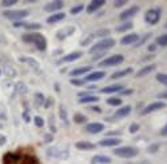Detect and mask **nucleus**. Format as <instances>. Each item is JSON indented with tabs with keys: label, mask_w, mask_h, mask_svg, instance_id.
Wrapping results in <instances>:
<instances>
[{
	"label": "nucleus",
	"mask_w": 167,
	"mask_h": 164,
	"mask_svg": "<svg viewBox=\"0 0 167 164\" xmlns=\"http://www.w3.org/2000/svg\"><path fill=\"white\" fill-rule=\"evenodd\" d=\"M22 40L28 44H34L39 51L44 52L47 50V39L45 36H43L42 33H37V32H30V33H24L22 36Z\"/></svg>",
	"instance_id": "1"
},
{
	"label": "nucleus",
	"mask_w": 167,
	"mask_h": 164,
	"mask_svg": "<svg viewBox=\"0 0 167 164\" xmlns=\"http://www.w3.org/2000/svg\"><path fill=\"white\" fill-rule=\"evenodd\" d=\"M116 42L112 37H106V39H100L99 42L94 43V45L90 48V53H100V52H107L112 47H115Z\"/></svg>",
	"instance_id": "2"
},
{
	"label": "nucleus",
	"mask_w": 167,
	"mask_h": 164,
	"mask_svg": "<svg viewBox=\"0 0 167 164\" xmlns=\"http://www.w3.org/2000/svg\"><path fill=\"white\" fill-rule=\"evenodd\" d=\"M114 155L118 157H122V159H132V157L139 155V149H138L136 147H132V145H123V147L115 148Z\"/></svg>",
	"instance_id": "3"
},
{
	"label": "nucleus",
	"mask_w": 167,
	"mask_h": 164,
	"mask_svg": "<svg viewBox=\"0 0 167 164\" xmlns=\"http://www.w3.org/2000/svg\"><path fill=\"white\" fill-rule=\"evenodd\" d=\"M160 18H162V10L160 8H150L147 12L145 13V22L150 25L158 24Z\"/></svg>",
	"instance_id": "4"
},
{
	"label": "nucleus",
	"mask_w": 167,
	"mask_h": 164,
	"mask_svg": "<svg viewBox=\"0 0 167 164\" xmlns=\"http://www.w3.org/2000/svg\"><path fill=\"white\" fill-rule=\"evenodd\" d=\"M125 62V56L122 53H115L111 55V56L103 59L102 62L99 63L100 67H114V65H119Z\"/></svg>",
	"instance_id": "5"
},
{
	"label": "nucleus",
	"mask_w": 167,
	"mask_h": 164,
	"mask_svg": "<svg viewBox=\"0 0 167 164\" xmlns=\"http://www.w3.org/2000/svg\"><path fill=\"white\" fill-rule=\"evenodd\" d=\"M3 15L7 19L15 20V22H20V20H23L24 18H27V16L30 15V12H28L27 10H13V11L10 10V11H4Z\"/></svg>",
	"instance_id": "6"
},
{
	"label": "nucleus",
	"mask_w": 167,
	"mask_h": 164,
	"mask_svg": "<svg viewBox=\"0 0 167 164\" xmlns=\"http://www.w3.org/2000/svg\"><path fill=\"white\" fill-rule=\"evenodd\" d=\"M1 72L4 73L7 77H10V79H13V77L18 76V71H16V68L13 67L10 62H7V60H3L1 62Z\"/></svg>",
	"instance_id": "7"
},
{
	"label": "nucleus",
	"mask_w": 167,
	"mask_h": 164,
	"mask_svg": "<svg viewBox=\"0 0 167 164\" xmlns=\"http://www.w3.org/2000/svg\"><path fill=\"white\" fill-rule=\"evenodd\" d=\"M166 108V103L159 100V102H154L151 104L146 105L145 108L142 109V115H148V114H152V112H157V111H160V109Z\"/></svg>",
	"instance_id": "8"
},
{
	"label": "nucleus",
	"mask_w": 167,
	"mask_h": 164,
	"mask_svg": "<svg viewBox=\"0 0 167 164\" xmlns=\"http://www.w3.org/2000/svg\"><path fill=\"white\" fill-rule=\"evenodd\" d=\"M63 7H64V3H63L62 0H54V1H48L47 4H44L43 10H44L45 12L56 13L57 11H60Z\"/></svg>",
	"instance_id": "9"
},
{
	"label": "nucleus",
	"mask_w": 167,
	"mask_h": 164,
	"mask_svg": "<svg viewBox=\"0 0 167 164\" xmlns=\"http://www.w3.org/2000/svg\"><path fill=\"white\" fill-rule=\"evenodd\" d=\"M138 12H139V7H138V5H131L127 10H125L123 12L119 13V19L122 20V22H128V19L134 18Z\"/></svg>",
	"instance_id": "10"
},
{
	"label": "nucleus",
	"mask_w": 167,
	"mask_h": 164,
	"mask_svg": "<svg viewBox=\"0 0 167 164\" xmlns=\"http://www.w3.org/2000/svg\"><path fill=\"white\" fill-rule=\"evenodd\" d=\"M86 132H88V134L91 135H96V134H100V132H103V129H104V124L103 123H99V122H94V123H88V124H86Z\"/></svg>",
	"instance_id": "11"
},
{
	"label": "nucleus",
	"mask_w": 167,
	"mask_h": 164,
	"mask_svg": "<svg viewBox=\"0 0 167 164\" xmlns=\"http://www.w3.org/2000/svg\"><path fill=\"white\" fill-rule=\"evenodd\" d=\"M82 55H83L82 51H75V52H70V53H67V55H64V56L60 57L57 63H59V64H62V63H72V62H75V60L80 59V57H82Z\"/></svg>",
	"instance_id": "12"
},
{
	"label": "nucleus",
	"mask_w": 167,
	"mask_h": 164,
	"mask_svg": "<svg viewBox=\"0 0 167 164\" xmlns=\"http://www.w3.org/2000/svg\"><path fill=\"white\" fill-rule=\"evenodd\" d=\"M106 76V72L104 71H94V72H90L87 73L84 77H83V80H84V83L87 82H99V80L104 79Z\"/></svg>",
	"instance_id": "13"
},
{
	"label": "nucleus",
	"mask_w": 167,
	"mask_h": 164,
	"mask_svg": "<svg viewBox=\"0 0 167 164\" xmlns=\"http://www.w3.org/2000/svg\"><path fill=\"white\" fill-rule=\"evenodd\" d=\"M131 111H132V107H131V105H123V107L118 108L116 111L114 112L112 117H114V119H123V117L128 116V115L131 114Z\"/></svg>",
	"instance_id": "14"
},
{
	"label": "nucleus",
	"mask_w": 167,
	"mask_h": 164,
	"mask_svg": "<svg viewBox=\"0 0 167 164\" xmlns=\"http://www.w3.org/2000/svg\"><path fill=\"white\" fill-rule=\"evenodd\" d=\"M139 35L138 33H127L120 39V44L122 45H128V44H136L139 40Z\"/></svg>",
	"instance_id": "15"
},
{
	"label": "nucleus",
	"mask_w": 167,
	"mask_h": 164,
	"mask_svg": "<svg viewBox=\"0 0 167 164\" xmlns=\"http://www.w3.org/2000/svg\"><path fill=\"white\" fill-rule=\"evenodd\" d=\"M104 4H106L104 0H92V1H90V4L86 7V11H87V13H94V12H96L98 10H100Z\"/></svg>",
	"instance_id": "16"
},
{
	"label": "nucleus",
	"mask_w": 167,
	"mask_h": 164,
	"mask_svg": "<svg viewBox=\"0 0 167 164\" xmlns=\"http://www.w3.org/2000/svg\"><path fill=\"white\" fill-rule=\"evenodd\" d=\"M72 33H75V27H64V28H62V30H59L56 32V37L59 40H64V39H67L68 36H71Z\"/></svg>",
	"instance_id": "17"
},
{
	"label": "nucleus",
	"mask_w": 167,
	"mask_h": 164,
	"mask_svg": "<svg viewBox=\"0 0 167 164\" xmlns=\"http://www.w3.org/2000/svg\"><path fill=\"white\" fill-rule=\"evenodd\" d=\"M125 90V85L122 84H112V85H106L103 87L100 92L102 94H116V92H122Z\"/></svg>",
	"instance_id": "18"
},
{
	"label": "nucleus",
	"mask_w": 167,
	"mask_h": 164,
	"mask_svg": "<svg viewBox=\"0 0 167 164\" xmlns=\"http://www.w3.org/2000/svg\"><path fill=\"white\" fill-rule=\"evenodd\" d=\"M120 142L122 140L118 139V137H104V139H102L99 142V145L102 147H116L120 144Z\"/></svg>",
	"instance_id": "19"
},
{
	"label": "nucleus",
	"mask_w": 167,
	"mask_h": 164,
	"mask_svg": "<svg viewBox=\"0 0 167 164\" xmlns=\"http://www.w3.org/2000/svg\"><path fill=\"white\" fill-rule=\"evenodd\" d=\"M155 68H157V65H155V64L145 65V67H142L136 73H135V77H145V76H147V75H150L152 71H155Z\"/></svg>",
	"instance_id": "20"
},
{
	"label": "nucleus",
	"mask_w": 167,
	"mask_h": 164,
	"mask_svg": "<svg viewBox=\"0 0 167 164\" xmlns=\"http://www.w3.org/2000/svg\"><path fill=\"white\" fill-rule=\"evenodd\" d=\"M75 147L78 149H80V151H92V149L96 148V144H94L91 142H87V140H82V142H78L75 144Z\"/></svg>",
	"instance_id": "21"
},
{
	"label": "nucleus",
	"mask_w": 167,
	"mask_h": 164,
	"mask_svg": "<svg viewBox=\"0 0 167 164\" xmlns=\"http://www.w3.org/2000/svg\"><path fill=\"white\" fill-rule=\"evenodd\" d=\"M111 162V157L106 155H95L91 159V164H110Z\"/></svg>",
	"instance_id": "22"
},
{
	"label": "nucleus",
	"mask_w": 167,
	"mask_h": 164,
	"mask_svg": "<svg viewBox=\"0 0 167 164\" xmlns=\"http://www.w3.org/2000/svg\"><path fill=\"white\" fill-rule=\"evenodd\" d=\"M131 73H132V68L128 67V68H125V70H120V71H116V72H114L110 76V79H112V80L122 79V77L128 76V75H131Z\"/></svg>",
	"instance_id": "23"
},
{
	"label": "nucleus",
	"mask_w": 167,
	"mask_h": 164,
	"mask_svg": "<svg viewBox=\"0 0 167 164\" xmlns=\"http://www.w3.org/2000/svg\"><path fill=\"white\" fill-rule=\"evenodd\" d=\"M47 155L50 157H67L68 156V152H63V151H59L56 147H51V148L47 149Z\"/></svg>",
	"instance_id": "24"
},
{
	"label": "nucleus",
	"mask_w": 167,
	"mask_h": 164,
	"mask_svg": "<svg viewBox=\"0 0 167 164\" xmlns=\"http://www.w3.org/2000/svg\"><path fill=\"white\" fill-rule=\"evenodd\" d=\"M91 71V67L87 65V67H79V68H75L70 72V76L72 77H78V76H82V75H86Z\"/></svg>",
	"instance_id": "25"
},
{
	"label": "nucleus",
	"mask_w": 167,
	"mask_h": 164,
	"mask_svg": "<svg viewBox=\"0 0 167 164\" xmlns=\"http://www.w3.org/2000/svg\"><path fill=\"white\" fill-rule=\"evenodd\" d=\"M64 18H66V13L64 12H56V13H52L51 16H48V18H47V23H48V24H54V23L62 22Z\"/></svg>",
	"instance_id": "26"
},
{
	"label": "nucleus",
	"mask_w": 167,
	"mask_h": 164,
	"mask_svg": "<svg viewBox=\"0 0 167 164\" xmlns=\"http://www.w3.org/2000/svg\"><path fill=\"white\" fill-rule=\"evenodd\" d=\"M19 62H22V63H27L28 65H30L31 68H34V70H36V71H39V63L36 62L35 59H32V57H19Z\"/></svg>",
	"instance_id": "27"
},
{
	"label": "nucleus",
	"mask_w": 167,
	"mask_h": 164,
	"mask_svg": "<svg viewBox=\"0 0 167 164\" xmlns=\"http://www.w3.org/2000/svg\"><path fill=\"white\" fill-rule=\"evenodd\" d=\"M98 102H99V97L95 96V95H87V96L79 97L80 104H88V103H98Z\"/></svg>",
	"instance_id": "28"
},
{
	"label": "nucleus",
	"mask_w": 167,
	"mask_h": 164,
	"mask_svg": "<svg viewBox=\"0 0 167 164\" xmlns=\"http://www.w3.org/2000/svg\"><path fill=\"white\" fill-rule=\"evenodd\" d=\"M134 27V24H132V23L130 22V20H128V22H123V23H120L119 25H118L116 28H115V31H116V32H126V31H128V30H131V28Z\"/></svg>",
	"instance_id": "29"
},
{
	"label": "nucleus",
	"mask_w": 167,
	"mask_h": 164,
	"mask_svg": "<svg viewBox=\"0 0 167 164\" xmlns=\"http://www.w3.org/2000/svg\"><path fill=\"white\" fill-rule=\"evenodd\" d=\"M34 103H35L36 107H42V105H44V103H45V97H44V95L40 94V92L35 94V96H34Z\"/></svg>",
	"instance_id": "30"
},
{
	"label": "nucleus",
	"mask_w": 167,
	"mask_h": 164,
	"mask_svg": "<svg viewBox=\"0 0 167 164\" xmlns=\"http://www.w3.org/2000/svg\"><path fill=\"white\" fill-rule=\"evenodd\" d=\"M59 116L60 119L63 120V122L66 123V124H68V115H67V109H66V107L63 104L59 105Z\"/></svg>",
	"instance_id": "31"
},
{
	"label": "nucleus",
	"mask_w": 167,
	"mask_h": 164,
	"mask_svg": "<svg viewBox=\"0 0 167 164\" xmlns=\"http://www.w3.org/2000/svg\"><path fill=\"white\" fill-rule=\"evenodd\" d=\"M155 44L159 45V47H167V33L159 35L155 39Z\"/></svg>",
	"instance_id": "32"
},
{
	"label": "nucleus",
	"mask_w": 167,
	"mask_h": 164,
	"mask_svg": "<svg viewBox=\"0 0 167 164\" xmlns=\"http://www.w3.org/2000/svg\"><path fill=\"white\" fill-rule=\"evenodd\" d=\"M74 122L76 123V124H86L87 117H86V115H83V114H75L74 115Z\"/></svg>",
	"instance_id": "33"
},
{
	"label": "nucleus",
	"mask_w": 167,
	"mask_h": 164,
	"mask_svg": "<svg viewBox=\"0 0 167 164\" xmlns=\"http://www.w3.org/2000/svg\"><path fill=\"white\" fill-rule=\"evenodd\" d=\"M106 103H107L108 105H112V107H118V105L122 104V99H120V97H108V99L106 100Z\"/></svg>",
	"instance_id": "34"
},
{
	"label": "nucleus",
	"mask_w": 167,
	"mask_h": 164,
	"mask_svg": "<svg viewBox=\"0 0 167 164\" xmlns=\"http://www.w3.org/2000/svg\"><path fill=\"white\" fill-rule=\"evenodd\" d=\"M24 28H25V30L32 31V32H34V31L40 30V28H42V24H39V23H25Z\"/></svg>",
	"instance_id": "35"
},
{
	"label": "nucleus",
	"mask_w": 167,
	"mask_h": 164,
	"mask_svg": "<svg viewBox=\"0 0 167 164\" xmlns=\"http://www.w3.org/2000/svg\"><path fill=\"white\" fill-rule=\"evenodd\" d=\"M108 33H110V30L108 28H103V30H98L96 32L94 33L95 37H103V39H106V37L108 36Z\"/></svg>",
	"instance_id": "36"
},
{
	"label": "nucleus",
	"mask_w": 167,
	"mask_h": 164,
	"mask_svg": "<svg viewBox=\"0 0 167 164\" xmlns=\"http://www.w3.org/2000/svg\"><path fill=\"white\" fill-rule=\"evenodd\" d=\"M83 10H84V5H83V4H78V5H74V7L71 8L70 13H71V15H78V13H80Z\"/></svg>",
	"instance_id": "37"
},
{
	"label": "nucleus",
	"mask_w": 167,
	"mask_h": 164,
	"mask_svg": "<svg viewBox=\"0 0 167 164\" xmlns=\"http://www.w3.org/2000/svg\"><path fill=\"white\" fill-rule=\"evenodd\" d=\"M157 82H159L160 84H163V85H167V73H158Z\"/></svg>",
	"instance_id": "38"
},
{
	"label": "nucleus",
	"mask_w": 167,
	"mask_h": 164,
	"mask_svg": "<svg viewBox=\"0 0 167 164\" xmlns=\"http://www.w3.org/2000/svg\"><path fill=\"white\" fill-rule=\"evenodd\" d=\"M70 83L72 85H76V87H80V85H84L86 84L84 80H83V79H78V77H72V79L70 80Z\"/></svg>",
	"instance_id": "39"
},
{
	"label": "nucleus",
	"mask_w": 167,
	"mask_h": 164,
	"mask_svg": "<svg viewBox=\"0 0 167 164\" xmlns=\"http://www.w3.org/2000/svg\"><path fill=\"white\" fill-rule=\"evenodd\" d=\"M34 123H35V125L37 128H43V125H44V120H43L42 116H35L34 117Z\"/></svg>",
	"instance_id": "40"
},
{
	"label": "nucleus",
	"mask_w": 167,
	"mask_h": 164,
	"mask_svg": "<svg viewBox=\"0 0 167 164\" xmlns=\"http://www.w3.org/2000/svg\"><path fill=\"white\" fill-rule=\"evenodd\" d=\"M150 37H151V33H146V35L143 36L142 39H140V37H139V40H138V43H136V44H135V47H140V45H142V44H145V43L147 42V40L150 39Z\"/></svg>",
	"instance_id": "41"
},
{
	"label": "nucleus",
	"mask_w": 167,
	"mask_h": 164,
	"mask_svg": "<svg viewBox=\"0 0 167 164\" xmlns=\"http://www.w3.org/2000/svg\"><path fill=\"white\" fill-rule=\"evenodd\" d=\"M22 164H39V163H37V160H36V159H34V157H31V156H25V157H24V160L22 162Z\"/></svg>",
	"instance_id": "42"
},
{
	"label": "nucleus",
	"mask_w": 167,
	"mask_h": 164,
	"mask_svg": "<svg viewBox=\"0 0 167 164\" xmlns=\"http://www.w3.org/2000/svg\"><path fill=\"white\" fill-rule=\"evenodd\" d=\"M139 129H140V125L138 124V123H132V124L130 125V128H128V131H130L131 134H136Z\"/></svg>",
	"instance_id": "43"
},
{
	"label": "nucleus",
	"mask_w": 167,
	"mask_h": 164,
	"mask_svg": "<svg viewBox=\"0 0 167 164\" xmlns=\"http://www.w3.org/2000/svg\"><path fill=\"white\" fill-rule=\"evenodd\" d=\"M158 149H159V144H158V143H155V144H151L148 147L147 151L150 152V154H157Z\"/></svg>",
	"instance_id": "44"
},
{
	"label": "nucleus",
	"mask_w": 167,
	"mask_h": 164,
	"mask_svg": "<svg viewBox=\"0 0 167 164\" xmlns=\"http://www.w3.org/2000/svg\"><path fill=\"white\" fill-rule=\"evenodd\" d=\"M16 3H18L16 0H4V1H1V5L3 7H12Z\"/></svg>",
	"instance_id": "45"
},
{
	"label": "nucleus",
	"mask_w": 167,
	"mask_h": 164,
	"mask_svg": "<svg viewBox=\"0 0 167 164\" xmlns=\"http://www.w3.org/2000/svg\"><path fill=\"white\" fill-rule=\"evenodd\" d=\"M127 4V0H116V1L114 3V7L119 8V7H123V5Z\"/></svg>",
	"instance_id": "46"
},
{
	"label": "nucleus",
	"mask_w": 167,
	"mask_h": 164,
	"mask_svg": "<svg viewBox=\"0 0 167 164\" xmlns=\"http://www.w3.org/2000/svg\"><path fill=\"white\" fill-rule=\"evenodd\" d=\"M16 88H18V91H19V94H25V92H27V88H25V85L23 84V83H19L18 85H16Z\"/></svg>",
	"instance_id": "47"
},
{
	"label": "nucleus",
	"mask_w": 167,
	"mask_h": 164,
	"mask_svg": "<svg viewBox=\"0 0 167 164\" xmlns=\"http://www.w3.org/2000/svg\"><path fill=\"white\" fill-rule=\"evenodd\" d=\"M94 35H90L87 37V39H84V40H82V45H87V44H90L91 42H92V39H94Z\"/></svg>",
	"instance_id": "48"
},
{
	"label": "nucleus",
	"mask_w": 167,
	"mask_h": 164,
	"mask_svg": "<svg viewBox=\"0 0 167 164\" xmlns=\"http://www.w3.org/2000/svg\"><path fill=\"white\" fill-rule=\"evenodd\" d=\"M25 23H27V22H24V20H20V22H15V23H13V27H16V28H19V27H24Z\"/></svg>",
	"instance_id": "49"
},
{
	"label": "nucleus",
	"mask_w": 167,
	"mask_h": 164,
	"mask_svg": "<svg viewBox=\"0 0 167 164\" xmlns=\"http://www.w3.org/2000/svg\"><path fill=\"white\" fill-rule=\"evenodd\" d=\"M159 134H160V136H167V123L162 127V129L159 131Z\"/></svg>",
	"instance_id": "50"
},
{
	"label": "nucleus",
	"mask_w": 167,
	"mask_h": 164,
	"mask_svg": "<svg viewBox=\"0 0 167 164\" xmlns=\"http://www.w3.org/2000/svg\"><path fill=\"white\" fill-rule=\"evenodd\" d=\"M5 143H7V137H5L3 134H0V147H3Z\"/></svg>",
	"instance_id": "51"
},
{
	"label": "nucleus",
	"mask_w": 167,
	"mask_h": 164,
	"mask_svg": "<svg viewBox=\"0 0 167 164\" xmlns=\"http://www.w3.org/2000/svg\"><path fill=\"white\" fill-rule=\"evenodd\" d=\"M90 109H91V111H94V112H98V114H100V112H102V108H100L99 105H91Z\"/></svg>",
	"instance_id": "52"
},
{
	"label": "nucleus",
	"mask_w": 167,
	"mask_h": 164,
	"mask_svg": "<svg viewBox=\"0 0 167 164\" xmlns=\"http://www.w3.org/2000/svg\"><path fill=\"white\" fill-rule=\"evenodd\" d=\"M157 47H158V45H157V44H155V43H151V44H148V47H147V50H148V51H151V52H154V51H155V50H157Z\"/></svg>",
	"instance_id": "53"
},
{
	"label": "nucleus",
	"mask_w": 167,
	"mask_h": 164,
	"mask_svg": "<svg viewBox=\"0 0 167 164\" xmlns=\"http://www.w3.org/2000/svg\"><path fill=\"white\" fill-rule=\"evenodd\" d=\"M44 139H45V142H47V143H51V142L54 140V136H52L51 134H47V135L44 136Z\"/></svg>",
	"instance_id": "54"
},
{
	"label": "nucleus",
	"mask_w": 167,
	"mask_h": 164,
	"mask_svg": "<svg viewBox=\"0 0 167 164\" xmlns=\"http://www.w3.org/2000/svg\"><path fill=\"white\" fill-rule=\"evenodd\" d=\"M158 97H159V99H166L167 100V91H163V92H160V94H158Z\"/></svg>",
	"instance_id": "55"
},
{
	"label": "nucleus",
	"mask_w": 167,
	"mask_h": 164,
	"mask_svg": "<svg viewBox=\"0 0 167 164\" xmlns=\"http://www.w3.org/2000/svg\"><path fill=\"white\" fill-rule=\"evenodd\" d=\"M23 119H24V122H30V116H28L27 112H23Z\"/></svg>",
	"instance_id": "56"
},
{
	"label": "nucleus",
	"mask_w": 167,
	"mask_h": 164,
	"mask_svg": "<svg viewBox=\"0 0 167 164\" xmlns=\"http://www.w3.org/2000/svg\"><path fill=\"white\" fill-rule=\"evenodd\" d=\"M122 94L123 95H130V94H132V90H123Z\"/></svg>",
	"instance_id": "57"
},
{
	"label": "nucleus",
	"mask_w": 167,
	"mask_h": 164,
	"mask_svg": "<svg viewBox=\"0 0 167 164\" xmlns=\"http://www.w3.org/2000/svg\"><path fill=\"white\" fill-rule=\"evenodd\" d=\"M107 135H120V132H111V134H107Z\"/></svg>",
	"instance_id": "58"
},
{
	"label": "nucleus",
	"mask_w": 167,
	"mask_h": 164,
	"mask_svg": "<svg viewBox=\"0 0 167 164\" xmlns=\"http://www.w3.org/2000/svg\"><path fill=\"white\" fill-rule=\"evenodd\" d=\"M165 27H166V28H167V23H166V24H165Z\"/></svg>",
	"instance_id": "59"
},
{
	"label": "nucleus",
	"mask_w": 167,
	"mask_h": 164,
	"mask_svg": "<svg viewBox=\"0 0 167 164\" xmlns=\"http://www.w3.org/2000/svg\"><path fill=\"white\" fill-rule=\"evenodd\" d=\"M0 128H1V125H0Z\"/></svg>",
	"instance_id": "60"
}]
</instances>
